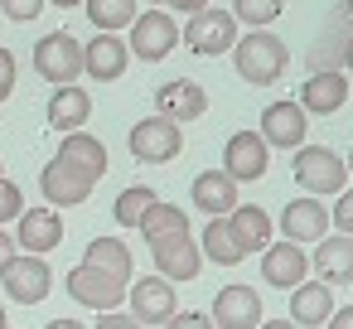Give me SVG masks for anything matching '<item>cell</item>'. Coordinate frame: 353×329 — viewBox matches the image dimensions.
Instances as JSON below:
<instances>
[{"label":"cell","mask_w":353,"mask_h":329,"mask_svg":"<svg viewBox=\"0 0 353 329\" xmlns=\"http://www.w3.org/2000/svg\"><path fill=\"white\" fill-rule=\"evenodd\" d=\"M348 30H353V20L339 10V15L329 20V30L319 34V44L310 49V73H339V68H343V44H348Z\"/></svg>","instance_id":"obj_26"},{"label":"cell","mask_w":353,"mask_h":329,"mask_svg":"<svg viewBox=\"0 0 353 329\" xmlns=\"http://www.w3.org/2000/svg\"><path fill=\"white\" fill-rule=\"evenodd\" d=\"M256 329H300V324H290V319H266V324H256Z\"/></svg>","instance_id":"obj_45"},{"label":"cell","mask_w":353,"mask_h":329,"mask_svg":"<svg viewBox=\"0 0 353 329\" xmlns=\"http://www.w3.org/2000/svg\"><path fill=\"white\" fill-rule=\"evenodd\" d=\"M343 68L353 73V30H348V44H343Z\"/></svg>","instance_id":"obj_44"},{"label":"cell","mask_w":353,"mask_h":329,"mask_svg":"<svg viewBox=\"0 0 353 329\" xmlns=\"http://www.w3.org/2000/svg\"><path fill=\"white\" fill-rule=\"evenodd\" d=\"M83 261L97 266V271H107V276H117V281H126V286L136 281V276H131V247L117 242V237H92L88 252H83Z\"/></svg>","instance_id":"obj_28"},{"label":"cell","mask_w":353,"mask_h":329,"mask_svg":"<svg viewBox=\"0 0 353 329\" xmlns=\"http://www.w3.org/2000/svg\"><path fill=\"white\" fill-rule=\"evenodd\" d=\"M281 232L285 242H319L329 237V213L319 199H290L285 213H281Z\"/></svg>","instance_id":"obj_19"},{"label":"cell","mask_w":353,"mask_h":329,"mask_svg":"<svg viewBox=\"0 0 353 329\" xmlns=\"http://www.w3.org/2000/svg\"><path fill=\"white\" fill-rule=\"evenodd\" d=\"M150 252H155V276H165V281H194L199 266H203V252H199V242H194L189 232L165 237V242H155Z\"/></svg>","instance_id":"obj_14"},{"label":"cell","mask_w":353,"mask_h":329,"mask_svg":"<svg viewBox=\"0 0 353 329\" xmlns=\"http://www.w3.org/2000/svg\"><path fill=\"white\" fill-rule=\"evenodd\" d=\"M232 20H242V25H252V30H266L281 10H285V0H232Z\"/></svg>","instance_id":"obj_33"},{"label":"cell","mask_w":353,"mask_h":329,"mask_svg":"<svg viewBox=\"0 0 353 329\" xmlns=\"http://www.w3.org/2000/svg\"><path fill=\"white\" fill-rule=\"evenodd\" d=\"M160 6H170V10H189V15H194V10L208 6V0H160Z\"/></svg>","instance_id":"obj_41"},{"label":"cell","mask_w":353,"mask_h":329,"mask_svg":"<svg viewBox=\"0 0 353 329\" xmlns=\"http://www.w3.org/2000/svg\"><path fill=\"white\" fill-rule=\"evenodd\" d=\"M126 146H131V155H136L141 165H170V160L184 150V126L155 112V117H145V121L131 126Z\"/></svg>","instance_id":"obj_2"},{"label":"cell","mask_w":353,"mask_h":329,"mask_svg":"<svg viewBox=\"0 0 353 329\" xmlns=\"http://www.w3.org/2000/svg\"><path fill=\"white\" fill-rule=\"evenodd\" d=\"M92 121V97H88V88H54V97H49V126L54 131H83Z\"/></svg>","instance_id":"obj_23"},{"label":"cell","mask_w":353,"mask_h":329,"mask_svg":"<svg viewBox=\"0 0 353 329\" xmlns=\"http://www.w3.org/2000/svg\"><path fill=\"white\" fill-rule=\"evenodd\" d=\"M92 329H145L136 315H121V310H102V319L92 324Z\"/></svg>","instance_id":"obj_39"},{"label":"cell","mask_w":353,"mask_h":329,"mask_svg":"<svg viewBox=\"0 0 353 329\" xmlns=\"http://www.w3.org/2000/svg\"><path fill=\"white\" fill-rule=\"evenodd\" d=\"M334 315V290L324 286V281H300L295 290H290V324H300V329H324V319Z\"/></svg>","instance_id":"obj_22"},{"label":"cell","mask_w":353,"mask_h":329,"mask_svg":"<svg viewBox=\"0 0 353 329\" xmlns=\"http://www.w3.org/2000/svg\"><path fill=\"white\" fill-rule=\"evenodd\" d=\"M59 242H63V218H59V208H25V213H20L15 247L44 257V252H54Z\"/></svg>","instance_id":"obj_17"},{"label":"cell","mask_w":353,"mask_h":329,"mask_svg":"<svg viewBox=\"0 0 353 329\" xmlns=\"http://www.w3.org/2000/svg\"><path fill=\"white\" fill-rule=\"evenodd\" d=\"M348 102V78L343 73H310V83L300 88V107L314 117H329Z\"/></svg>","instance_id":"obj_25"},{"label":"cell","mask_w":353,"mask_h":329,"mask_svg":"<svg viewBox=\"0 0 353 329\" xmlns=\"http://www.w3.org/2000/svg\"><path fill=\"white\" fill-rule=\"evenodd\" d=\"M155 199H160L155 189L131 184V189H121V194H117V208H112V213H117V223H121V228H141V218L150 213V203H155Z\"/></svg>","instance_id":"obj_32"},{"label":"cell","mask_w":353,"mask_h":329,"mask_svg":"<svg viewBox=\"0 0 353 329\" xmlns=\"http://www.w3.org/2000/svg\"><path fill=\"white\" fill-rule=\"evenodd\" d=\"M0 329H10V319H6V305H0Z\"/></svg>","instance_id":"obj_47"},{"label":"cell","mask_w":353,"mask_h":329,"mask_svg":"<svg viewBox=\"0 0 353 329\" xmlns=\"http://www.w3.org/2000/svg\"><path fill=\"white\" fill-rule=\"evenodd\" d=\"M54 160H63L68 170H78L83 179H102L107 175V146L97 141V136H88V131H68L63 141H59V155Z\"/></svg>","instance_id":"obj_16"},{"label":"cell","mask_w":353,"mask_h":329,"mask_svg":"<svg viewBox=\"0 0 353 329\" xmlns=\"http://www.w3.org/2000/svg\"><path fill=\"white\" fill-rule=\"evenodd\" d=\"M0 286H6V295H10L15 305H39V300L54 290V271H49V261L34 257V252H15L6 266H0Z\"/></svg>","instance_id":"obj_3"},{"label":"cell","mask_w":353,"mask_h":329,"mask_svg":"<svg viewBox=\"0 0 353 329\" xmlns=\"http://www.w3.org/2000/svg\"><path fill=\"white\" fill-rule=\"evenodd\" d=\"M179 44V30H174V20L165 15V10H141L136 20H131V54L136 59H145V63H160L170 49Z\"/></svg>","instance_id":"obj_7"},{"label":"cell","mask_w":353,"mask_h":329,"mask_svg":"<svg viewBox=\"0 0 353 329\" xmlns=\"http://www.w3.org/2000/svg\"><path fill=\"white\" fill-rule=\"evenodd\" d=\"M63 281H68V295L78 305H92V310H117L126 300V281H117V276H107V271H97L88 261H78Z\"/></svg>","instance_id":"obj_8"},{"label":"cell","mask_w":353,"mask_h":329,"mask_svg":"<svg viewBox=\"0 0 353 329\" xmlns=\"http://www.w3.org/2000/svg\"><path fill=\"white\" fill-rule=\"evenodd\" d=\"M145 6H160V0H145Z\"/></svg>","instance_id":"obj_49"},{"label":"cell","mask_w":353,"mask_h":329,"mask_svg":"<svg viewBox=\"0 0 353 329\" xmlns=\"http://www.w3.org/2000/svg\"><path fill=\"white\" fill-rule=\"evenodd\" d=\"M0 10H6L10 20H20V25H25V20H34V15L44 10V0H0Z\"/></svg>","instance_id":"obj_37"},{"label":"cell","mask_w":353,"mask_h":329,"mask_svg":"<svg viewBox=\"0 0 353 329\" xmlns=\"http://www.w3.org/2000/svg\"><path fill=\"white\" fill-rule=\"evenodd\" d=\"M34 68H39V78H44V83L68 88V83H78V78H83V44H78L68 30L44 34V39L34 44Z\"/></svg>","instance_id":"obj_5"},{"label":"cell","mask_w":353,"mask_h":329,"mask_svg":"<svg viewBox=\"0 0 353 329\" xmlns=\"http://www.w3.org/2000/svg\"><path fill=\"white\" fill-rule=\"evenodd\" d=\"M39 189H44V203L49 208H73L92 194V179H83L78 170H68L63 160H49L44 175H39Z\"/></svg>","instance_id":"obj_18"},{"label":"cell","mask_w":353,"mask_h":329,"mask_svg":"<svg viewBox=\"0 0 353 329\" xmlns=\"http://www.w3.org/2000/svg\"><path fill=\"white\" fill-rule=\"evenodd\" d=\"M165 329H218L203 310H174L170 319H165Z\"/></svg>","instance_id":"obj_36"},{"label":"cell","mask_w":353,"mask_h":329,"mask_svg":"<svg viewBox=\"0 0 353 329\" xmlns=\"http://www.w3.org/2000/svg\"><path fill=\"white\" fill-rule=\"evenodd\" d=\"M348 170H353V155H348Z\"/></svg>","instance_id":"obj_50"},{"label":"cell","mask_w":353,"mask_h":329,"mask_svg":"<svg viewBox=\"0 0 353 329\" xmlns=\"http://www.w3.org/2000/svg\"><path fill=\"white\" fill-rule=\"evenodd\" d=\"M213 324L218 329H256L261 324V295L252 286H223L213 300Z\"/></svg>","instance_id":"obj_15"},{"label":"cell","mask_w":353,"mask_h":329,"mask_svg":"<svg viewBox=\"0 0 353 329\" xmlns=\"http://www.w3.org/2000/svg\"><path fill=\"white\" fill-rule=\"evenodd\" d=\"M343 15H348V20H353V0H343Z\"/></svg>","instance_id":"obj_48"},{"label":"cell","mask_w":353,"mask_h":329,"mask_svg":"<svg viewBox=\"0 0 353 329\" xmlns=\"http://www.w3.org/2000/svg\"><path fill=\"white\" fill-rule=\"evenodd\" d=\"M189 199L199 203V213H203V218H228V213L237 208V184H232L223 170H203V175L194 179Z\"/></svg>","instance_id":"obj_21"},{"label":"cell","mask_w":353,"mask_h":329,"mask_svg":"<svg viewBox=\"0 0 353 329\" xmlns=\"http://www.w3.org/2000/svg\"><path fill=\"white\" fill-rule=\"evenodd\" d=\"M314 271L324 286H353V237H319Z\"/></svg>","instance_id":"obj_24"},{"label":"cell","mask_w":353,"mask_h":329,"mask_svg":"<svg viewBox=\"0 0 353 329\" xmlns=\"http://www.w3.org/2000/svg\"><path fill=\"white\" fill-rule=\"evenodd\" d=\"M126 59H131V49H126L117 34H97V39L83 49V73H88L92 83H117V78L126 73Z\"/></svg>","instance_id":"obj_20"},{"label":"cell","mask_w":353,"mask_h":329,"mask_svg":"<svg viewBox=\"0 0 353 329\" xmlns=\"http://www.w3.org/2000/svg\"><path fill=\"white\" fill-rule=\"evenodd\" d=\"M0 175H6V170H0Z\"/></svg>","instance_id":"obj_51"},{"label":"cell","mask_w":353,"mask_h":329,"mask_svg":"<svg viewBox=\"0 0 353 329\" xmlns=\"http://www.w3.org/2000/svg\"><path fill=\"white\" fill-rule=\"evenodd\" d=\"M266 155H271V146H266L256 131H237V136H228V146H223V175H228L232 184H252V179L266 175Z\"/></svg>","instance_id":"obj_9"},{"label":"cell","mask_w":353,"mask_h":329,"mask_svg":"<svg viewBox=\"0 0 353 329\" xmlns=\"http://www.w3.org/2000/svg\"><path fill=\"white\" fill-rule=\"evenodd\" d=\"M199 252H203L213 266H237V261L247 257V247L237 242V232H232L228 218H208V228H203V237H199Z\"/></svg>","instance_id":"obj_27"},{"label":"cell","mask_w":353,"mask_h":329,"mask_svg":"<svg viewBox=\"0 0 353 329\" xmlns=\"http://www.w3.org/2000/svg\"><path fill=\"white\" fill-rule=\"evenodd\" d=\"M6 97H15V54L0 49V102Z\"/></svg>","instance_id":"obj_38"},{"label":"cell","mask_w":353,"mask_h":329,"mask_svg":"<svg viewBox=\"0 0 353 329\" xmlns=\"http://www.w3.org/2000/svg\"><path fill=\"white\" fill-rule=\"evenodd\" d=\"M15 257V237H6V232H0V266H6Z\"/></svg>","instance_id":"obj_42"},{"label":"cell","mask_w":353,"mask_h":329,"mask_svg":"<svg viewBox=\"0 0 353 329\" xmlns=\"http://www.w3.org/2000/svg\"><path fill=\"white\" fill-rule=\"evenodd\" d=\"M179 39L189 44V54H199V59H218V54H228V49L237 44V20H232L228 10L203 6V10L189 15V25H184Z\"/></svg>","instance_id":"obj_4"},{"label":"cell","mask_w":353,"mask_h":329,"mask_svg":"<svg viewBox=\"0 0 353 329\" xmlns=\"http://www.w3.org/2000/svg\"><path fill=\"white\" fill-rule=\"evenodd\" d=\"M295 179H300V189H310V194H343L348 165H343L329 146H300V150H295Z\"/></svg>","instance_id":"obj_6"},{"label":"cell","mask_w":353,"mask_h":329,"mask_svg":"<svg viewBox=\"0 0 353 329\" xmlns=\"http://www.w3.org/2000/svg\"><path fill=\"white\" fill-rule=\"evenodd\" d=\"M228 54H232L237 78L252 83V88H271V83L285 73V44H281L276 34H266V30H252V34L237 39Z\"/></svg>","instance_id":"obj_1"},{"label":"cell","mask_w":353,"mask_h":329,"mask_svg":"<svg viewBox=\"0 0 353 329\" xmlns=\"http://www.w3.org/2000/svg\"><path fill=\"white\" fill-rule=\"evenodd\" d=\"M88 6V20L102 30V34H117V30H126L141 10H136V0H83Z\"/></svg>","instance_id":"obj_31"},{"label":"cell","mask_w":353,"mask_h":329,"mask_svg":"<svg viewBox=\"0 0 353 329\" xmlns=\"http://www.w3.org/2000/svg\"><path fill=\"white\" fill-rule=\"evenodd\" d=\"M44 329H88V324H78V319H49Z\"/></svg>","instance_id":"obj_43"},{"label":"cell","mask_w":353,"mask_h":329,"mask_svg":"<svg viewBox=\"0 0 353 329\" xmlns=\"http://www.w3.org/2000/svg\"><path fill=\"white\" fill-rule=\"evenodd\" d=\"M20 213H25V194H20V184L0 175V223H10V218H20Z\"/></svg>","instance_id":"obj_34"},{"label":"cell","mask_w":353,"mask_h":329,"mask_svg":"<svg viewBox=\"0 0 353 329\" xmlns=\"http://www.w3.org/2000/svg\"><path fill=\"white\" fill-rule=\"evenodd\" d=\"M266 146H281V150H300L305 146V107L300 102H271L261 112V131H256Z\"/></svg>","instance_id":"obj_13"},{"label":"cell","mask_w":353,"mask_h":329,"mask_svg":"<svg viewBox=\"0 0 353 329\" xmlns=\"http://www.w3.org/2000/svg\"><path fill=\"white\" fill-rule=\"evenodd\" d=\"M324 329H353V305H343V310L334 305V315L324 319Z\"/></svg>","instance_id":"obj_40"},{"label":"cell","mask_w":353,"mask_h":329,"mask_svg":"<svg viewBox=\"0 0 353 329\" xmlns=\"http://www.w3.org/2000/svg\"><path fill=\"white\" fill-rule=\"evenodd\" d=\"M126 295H131V315H136L141 324H165V319L179 310V305H174V281H165V276L131 281Z\"/></svg>","instance_id":"obj_12"},{"label":"cell","mask_w":353,"mask_h":329,"mask_svg":"<svg viewBox=\"0 0 353 329\" xmlns=\"http://www.w3.org/2000/svg\"><path fill=\"white\" fill-rule=\"evenodd\" d=\"M155 107H160V117H170V121H199L203 112H208V88L203 83H194V78H174V83H165V88H155Z\"/></svg>","instance_id":"obj_11"},{"label":"cell","mask_w":353,"mask_h":329,"mask_svg":"<svg viewBox=\"0 0 353 329\" xmlns=\"http://www.w3.org/2000/svg\"><path fill=\"white\" fill-rule=\"evenodd\" d=\"M179 232H189V213L184 208H174V203H150V213L141 218V237L155 247V242H165V237H179Z\"/></svg>","instance_id":"obj_30"},{"label":"cell","mask_w":353,"mask_h":329,"mask_svg":"<svg viewBox=\"0 0 353 329\" xmlns=\"http://www.w3.org/2000/svg\"><path fill=\"white\" fill-rule=\"evenodd\" d=\"M310 271V257L300 242H266L261 247V281L276 290H295Z\"/></svg>","instance_id":"obj_10"},{"label":"cell","mask_w":353,"mask_h":329,"mask_svg":"<svg viewBox=\"0 0 353 329\" xmlns=\"http://www.w3.org/2000/svg\"><path fill=\"white\" fill-rule=\"evenodd\" d=\"M228 223H232V232H237V242H242L247 252H261V247L271 242V218H266V208H256V203H237V208L228 213Z\"/></svg>","instance_id":"obj_29"},{"label":"cell","mask_w":353,"mask_h":329,"mask_svg":"<svg viewBox=\"0 0 353 329\" xmlns=\"http://www.w3.org/2000/svg\"><path fill=\"white\" fill-rule=\"evenodd\" d=\"M54 6H59V10H73V6H83V0H54Z\"/></svg>","instance_id":"obj_46"},{"label":"cell","mask_w":353,"mask_h":329,"mask_svg":"<svg viewBox=\"0 0 353 329\" xmlns=\"http://www.w3.org/2000/svg\"><path fill=\"white\" fill-rule=\"evenodd\" d=\"M329 223H334V228H339L343 237H353V189H343V194H339V203H334Z\"/></svg>","instance_id":"obj_35"}]
</instances>
